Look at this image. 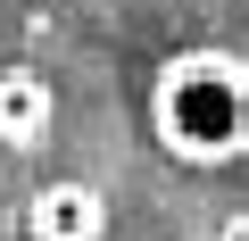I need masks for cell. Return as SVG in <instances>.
<instances>
[{"label": "cell", "instance_id": "cell-2", "mask_svg": "<svg viewBox=\"0 0 249 241\" xmlns=\"http://www.w3.org/2000/svg\"><path fill=\"white\" fill-rule=\"evenodd\" d=\"M25 233L34 241H100L108 233V191L83 183V175H50L25 200Z\"/></svg>", "mask_w": 249, "mask_h": 241}, {"label": "cell", "instance_id": "cell-3", "mask_svg": "<svg viewBox=\"0 0 249 241\" xmlns=\"http://www.w3.org/2000/svg\"><path fill=\"white\" fill-rule=\"evenodd\" d=\"M50 116H58V100H50V83L34 67H0V142H9V150H34L50 133Z\"/></svg>", "mask_w": 249, "mask_h": 241}, {"label": "cell", "instance_id": "cell-1", "mask_svg": "<svg viewBox=\"0 0 249 241\" xmlns=\"http://www.w3.org/2000/svg\"><path fill=\"white\" fill-rule=\"evenodd\" d=\"M150 142L175 167H232L249 158V58L241 50H175L150 75Z\"/></svg>", "mask_w": 249, "mask_h": 241}]
</instances>
